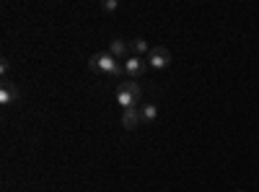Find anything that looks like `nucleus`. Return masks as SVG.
<instances>
[{"label":"nucleus","mask_w":259,"mask_h":192,"mask_svg":"<svg viewBox=\"0 0 259 192\" xmlns=\"http://www.w3.org/2000/svg\"><path fill=\"white\" fill-rule=\"evenodd\" d=\"M89 70L91 73H104V75H122L124 65H119V60L112 57L109 52H96L89 60Z\"/></svg>","instance_id":"f257e3e1"},{"label":"nucleus","mask_w":259,"mask_h":192,"mask_svg":"<svg viewBox=\"0 0 259 192\" xmlns=\"http://www.w3.org/2000/svg\"><path fill=\"white\" fill-rule=\"evenodd\" d=\"M140 96H143L140 83H135V81L119 83V89H117V101L122 104V109H135V104H140Z\"/></svg>","instance_id":"f03ea898"},{"label":"nucleus","mask_w":259,"mask_h":192,"mask_svg":"<svg viewBox=\"0 0 259 192\" xmlns=\"http://www.w3.org/2000/svg\"><path fill=\"white\" fill-rule=\"evenodd\" d=\"M148 65L150 68H156V70H163V68H168L171 65V52H168V47H163V45H158V47H153L148 52Z\"/></svg>","instance_id":"7ed1b4c3"},{"label":"nucleus","mask_w":259,"mask_h":192,"mask_svg":"<svg viewBox=\"0 0 259 192\" xmlns=\"http://www.w3.org/2000/svg\"><path fill=\"white\" fill-rule=\"evenodd\" d=\"M122 65H124V75H130L133 81H135V78H140V75H145V73H148V68H150L145 57H135V55H133V57H127V60L122 62Z\"/></svg>","instance_id":"20e7f679"},{"label":"nucleus","mask_w":259,"mask_h":192,"mask_svg":"<svg viewBox=\"0 0 259 192\" xmlns=\"http://www.w3.org/2000/svg\"><path fill=\"white\" fill-rule=\"evenodd\" d=\"M106 52L119 60V57H127L133 50H130V42H124V39H112V45H109V50H106Z\"/></svg>","instance_id":"39448f33"},{"label":"nucleus","mask_w":259,"mask_h":192,"mask_svg":"<svg viewBox=\"0 0 259 192\" xmlns=\"http://www.w3.org/2000/svg\"><path fill=\"white\" fill-rule=\"evenodd\" d=\"M140 122H143V117H140L138 109H124V114H122V127L124 130H135Z\"/></svg>","instance_id":"423d86ee"},{"label":"nucleus","mask_w":259,"mask_h":192,"mask_svg":"<svg viewBox=\"0 0 259 192\" xmlns=\"http://www.w3.org/2000/svg\"><path fill=\"white\" fill-rule=\"evenodd\" d=\"M18 99V89L13 86V83H3V89H0V104H13Z\"/></svg>","instance_id":"0eeeda50"},{"label":"nucleus","mask_w":259,"mask_h":192,"mask_svg":"<svg viewBox=\"0 0 259 192\" xmlns=\"http://www.w3.org/2000/svg\"><path fill=\"white\" fill-rule=\"evenodd\" d=\"M140 117L143 122H153L158 117V109H156V104H143V109H140Z\"/></svg>","instance_id":"6e6552de"},{"label":"nucleus","mask_w":259,"mask_h":192,"mask_svg":"<svg viewBox=\"0 0 259 192\" xmlns=\"http://www.w3.org/2000/svg\"><path fill=\"white\" fill-rule=\"evenodd\" d=\"M130 50L135 52V57H143L145 52H150V50H148V42H145V39H133V42H130Z\"/></svg>","instance_id":"1a4fd4ad"},{"label":"nucleus","mask_w":259,"mask_h":192,"mask_svg":"<svg viewBox=\"0 0 259 192\" xmlns=\"http://www.w3.org/2000/svg\"><path fill=\"white\" fill-rule=\"evenodd\" d=\"M101 8L104 11H117L119 8V0H101Z\"/></svg>","instance_id":"9d476101"},{"label":"nucleus","mask_w":259,"mask_h":192,"mask_svg":"<svg viewBox=\"0 0 259 192\" xmlns=\"http://www.w3.org/2000/svg\"><path fill=\"white\" fill-rule=\"evenodd\" d=\"M8 68H11V65H8V60L3 57V60H0V73H3V75H6V73H8Z\"/></svg>","instance_id":"9b49d317"},{"label":"nucleus","mask_w":259,"mask_h":192,"mask_svg":"<svg viewBox=\"0 0 259 192\" xmlns=\"http://www.w3.org/2000/svg\"><path fill=\"white\" fill-rule=\"evenodd\" d=\"M239 192H241V189H239Z\"/></svg>","instance_id":"f8f14e48"}]
</instances>
